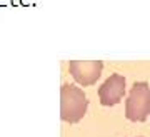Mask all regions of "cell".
<instances>
[{"label": "cell", "instance_id": "3", "mask_svg": "<svg viewBox=\"0 0 150 137\" xmlns=\"http://www.w3.org/2000/svg\"><path fill=\"white\" fill-rule=\"evenodd\" d=\"M103 70V64L100 60H72L69 64V72L75 82L80 85L95 84Z\"/></svg>", "mask_w": 150, "mask_h": 137}, {"label": "cell", "instance_id": "2", "mask_svg": "<svg viewBox=\"0 0 150 137\" xmlns=\"http://www.w3.org/2000/svg\"><path fill=\"white\" fill-rule=\"evenodd\" d=\"M150 114L149 82H135L125 100V117L132 122H145Z\"/></svg>", "mask_w": 150, "mask_h": 137}, {"label": "cell", "instance_id": "1", "mask_svg": "<svg viewBox=\"0 0 150 137\" xmlns=\"http://www.w3.org/2000/svg\"><path fill=\"white\" fill-rule=\"evenodd\" d=\"M88 100L85 92L75 84H64L60 89V119L69 124H77L85 116Z\"/></svg>", "mask_w": 150, "mask_h": 137}, {"label": "cell", "instance_id": "4", "mask_svg": "<svg viewBox=\"0 0 150 137\" xmlns=\"http://www.w3.org/2000/svg\"><path fill=\"white\" fill-rule=\"evenodd\" d=\"M125 95V77L120 74H112L100 87H98V99L105 107H112L118 104Z\"/></svg>", "mask_w": 150, "mask_h": 137}]
</instances>
